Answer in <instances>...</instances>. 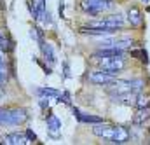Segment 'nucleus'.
I'll return each instance as SVG.
<instances>
[{"label": "nucleus", "mask_w": 150, "mask_h": 145, "mask_svg": "<svg viewBox=\"0 0 150 145\" xmlns=\"http://www.w3.org/2000/svg\"><path fill=\"white\" fill-rule=\"evenodd\" d=\"M129 140V131L124 128V126H113L112 136H110V144H126Z\"/></svg>", "instance_id": "obj_11"}, {"label": "nucleus", "mask_w": 150, "mask_h": 145, "mask_svg": "<svg viewBox=\"0 0 150 145\" xmlns=\"http://www.w3.org/2000/svg\"><path fill=\"white\" fill-rule=\"evenodd\" d=\"M126 19H127V23H129L131 26L138 28V26H142V25H143V12H142L136 5H133V7H129V9H127Z\"/></svg>", "instance_id": "obj_10"}, {"label": "nucleus", "mask_w": 150, "mask_h": 145, "mask_svg": "<svg viewBox=\"0 0 150 145\" xmlns=\"http://www.w3.org/2000/svg\"><path fill=\"white\" fill-rule=\"evenodd\" d=\"M115 79H117V75L105 72V70H101V68L87 73V80H89L91 84H96V86H108V84H112Z\"/></svg>", "instance_id": "obj_5"}, {"label": "nucleus", "mask_w": 150, "mask_h": 145, "mask_svg": "<svg viewBox=\"0 0 150 145\" xmlns=\"http://www.w3.org/2000/svg\"><path fill=\"white\" fill-rule=\"evenodd\" d=\"M112 103L122 105V107H134L136 103V95L131 91H122V93H110Z\"/></svg>", "instance_id": "obj_6"}, {"label": "nucleus", "mask_w": 150, "mask_h": 145, "mask_svg": "<svg viewBox=\"0 0 150 145\" xmlns=\"http://www.w3.org/2000/svg\"><path fill=\"white\" fill-rule=\"evenodd\" d=\"M145 89V80L143 79H129V91L138 95Z\"/></svg>", "instance_id": "obj_16"}, {"label": "nucleus", "mask_w": 150, "mask_h": 145, "mask_svg": "<svg viewBox=\"0 0 150 145\" xmlns=\"http://www.w3.org/2000/svg\"><path fill=\"white\" fill-rule=\"evenodd\" d=\"M25 135H26V140H28V144H30V142H35V140H37V135H35V133H33L32 129H26V131H25Z\"/></svg>", "instance_id": "obj_22"}, {"label": "nucleus", "mask_w": 150, "mask_h": 145, "mask_svg": "<svg viewBox=\"0 0 150 145\" xmlns=\"http://www.w3.org/2000/svg\"><path fill=\"white\" fill-rule=\"evenodd\" d=\"M7 79H9V73H7L5 65H0V86H2V84H5V82H7Z\"/></svg>", "instance_id": "obj_21"}, {"label": "nucleus", "mask_w": 150, "mask_h": 145, "mask_svg": "<svg viewBox=\"0 0 150 145\" xmlns=\"http://www.w3.org/2000/svg\"><path fill=\"white\" fill-rule=\"evenodd\" d=\"M45 124H47V131L52 138H58L59 131H61V121L58 119V115H54L52 112H49L45 115Z\"/></svg>", "instance_id": "obj_8"}, {"label": "nucleus", "mask_w": 150, "mask_h": 145, "mask_svg": "<svg viewBox=\"0 0 150 145\" xmlns=\"http://www.w3.org/2000/svg\"><path fill=\"white\" fill-rule=\"evenodd\" d=\"M0 112H2V109H0Z\"/></svg>", "instance_id": "obj_28"}, {"label": "nucleus", "mask_w": 150, "mask_h": 145, "mask_svg": "<svg viewBox=\"0 0 150 145\" xmlns=\"http://www.w3.org/2000/svg\"><path fill=\"white\" fill-rule=\"evenodd\" d=\"M40 51H42V58H44V61L45 63H49L51 67L56 63V53H54V47H52V44H49V42H42L40 45Z\"/></svg>", "instance_id": "obj_12"}, {"label": "nucleus", "mask_w": 150, "mask_h": 145, "mask_svg": "<svg viewBox=\"0 0 150 145\" xmlns=\"http://www.w3.org/2000/svg\"><path fill=\"white\" fill-rule=\"evenodd\" d=\"M143 2H145V4H147V2H149V0H143Z\"/></svg>", "instance_id": "obj_27"}, {"label": "nucleus", "mask_w": 150, "mask_h": 145, "mask_svg": "<svg viewBox=\"0 0 150 145\" xmlns=\"http://www.w3.org/2000/svg\"><path fill=\"white\" fill-rule=\"evenodd\" d=\"M147 119H150V107L149 109H138V112L133 117V124L134 126H145Z\"/></svg>", "instance_id": "obj_13"}, {"label": "nucleus", "mask_w": 150, "mask_h": 145, "mask_svg": "<svg viewBox=\"0 0 150 145\" xmlns=\"http://www.w3.org/2000/svg\"><path fill=\"white\" fill-rule=\"evenodd\" d=\"M30 37H32V38L37 42L38 45H40V44L45 40V38H44V30H40L38 26H33V28L30 30Z\"/></svg>", "instance_id": "obj_18"}, {"label": "nucleus", "mask_w": 150, "mask_h": 145, "mask_svg": "<svg viewBox=\"0 0 150 145\" xmlns=\"http://www.w3.org/2000/svg\"><path fill=\"white\" fill-rule=\"evenodd\" d=\"M63 75H65V79L70 77V65H68V61H63Z\"/></svg>", "instance_id": "obj_23"}, {"label": "nucleus", "mask_w": 150, "mask_h": 145, "mask_svg": "<svg viewBox=\"0 0 150 145\" xmlns=\"http://www.w3.org/2000/svg\"><path fill=\"white\" fill-rule=\"evenodd\" d=\"M5 61H7V56L4 51H0V65H5Z\"/></svg>", "instance_id": "obj_24"}, {"label": "nucleus", "mask_w": 150, "mask_h": 145, "mask_svg": "<svg viewBox=\"0 0 150 145\" xmlns=\"http://www.w3.org/2000/svg\"><path fill=\"white\" fill-rule=\"evenodd\" d=\"M58 102H59V103L63 102V103L70 105V103H72V96H70V93H68V91H63V93H59V95H58Z\"/></svg>", "instance_id": "obj_20"}, {"label": "nucleus", "mask_w": 150, "mask_h": 145, "mask_svg": "<svg viewBox=\"0 0 150 145\" xmlns=\"http://www.w3.org/2000/svg\"><path fill=\"white\" fill-rule=\"evenodd\" d=\"M72 112H74L75 119L79 122H82V124H100V122H105L103 117L93 115V114H87V112H82V110H79L77 107H72Z\"/></svg>", "instance_id": "obj_7"}, {"label": "nucleus", "mask_w": 150, "mask_h": 145, "mask_svg": "<svg viewBox=\"0 0 150 145\" xmlns=\"http://www.w3.org/2000/svg\"><path fill=\"white\" fill-rule=\"evenodd\" d=\"M129 54H131V56H134V58H138V60H140L142 63H145V65L149 63V54H147V51H145V49H136V51H131Z\"/></svg>", "instance_id": "obj_19"}, {"label": "nucleus", "mask_w": 150, "mask_h": 145, "mask_svg": "<svg viewBox=\"0 0 150 145\" xmlns=\"http://www.w3.org/2000/svg\"><path fill=\"white\" fill-rule=\"evenodd\" d=\"M26 5H28V9H30V14H32V18L38 21L40 19V9H38V5L35 4V0H26Z\"/></svg>", "instance_id": "obj_17"}, {"label": "nucleus", "mask_w": 150, "mask_h": 145, "mask_svg": "<svg viewBox=\"0 0 150 145\" xmlns=\"http://www.w3.org/2000/svg\"><path fill=\"white\" fill-rule=\"evenodd\" d=\"M30 119V114L26 109L12 107V109H2L0 112V126H19L25 124Z\"/></svg>", "instance_id": "obj_1"}, {"label": "nucleus", "mask_w": 150, "mask_h": 145, "mask_svg": "<svg viewBox=\"0 0 150 145\" xmlns=\"http://www.w3.org/2000/svg\"><path fill=\"white\" fill-rule=\"evenodd\" d=\"M2 37H4V35H2V32H0V38H2Z\"/></svg>", "instance_id": "obj_26"}, {"label": "nucleus", "mask_w": 150, "mask_h": 145, "mask_svg": "<svg viewBox=\"0 0 150 145\" xmlns=\"http://www.w3.org/2000/svg\"><path fill=\"white\" fill-rule=\"evenodd\" d=\"M136 109H149L150 107V95L149 93H138L136 95V103H134Z\"/></svg>", "instance_id": "obj_15"}, {"label": "nucleus", "mask_w": 150, "mask_h": 145, "mask_svg": "<svg viewBox=\"0 0 150 145\" xmlns=\"http://www.w3.org/2000/svg\"><path fill=\"white\" fill-rule=\"evenodd\" d=\"M0 144L4 145H26L28 140H26V135L25 133H7L0 138Z\"/></svg>", "instance_id": "obj_9"}, {"label": "nucleus", "mask_w": 150, "mask_h": 145, "mask_svg": "<svg viewBox=\"0 0 150 145\" xmlns=\"http://www.w3.org/2000/svg\"><path fill=\"white\" fill-rule=\"evenodd\" d=\"M4 96H5V91H4V89H2V86H0V100H2Z\"/></svg>", "instance_id": "obj_25"}, {"label": "nucleus", "mask_w": 150, "mask_h": 145, "mask_svg": "<svg viewBox=\"0 0 150 145\" xmlns=\"http://www.w3.org/2000/svg\"><path fill=\"white\" fill-rule=\"evenodd\" d=\"M35 95H37L38 98H58V95H59V91L58 89H54V87H45V86H40L35 89Z\"/></svg>", "instance_id": "obj_14"}, {"label": "nucleus", "mask_w": 150, "mask_h": 145, "mask_svg": "<svg viewBox=\"0 0 150 145\" xmlns=\"http://www.w3.org/2000/svg\"><path fill=\"white\" fill-rule=\"evenodd\" d=\"M0 9H2V7H0Z\"/></svg>", "instance_id": "obj_29"}, {"label": "nucleus", "mask_w": 150, "mask_h": 145, "mask_svg": "<svg viewBox=\"0 0 150 145\" xmlns=\"http://www.w3.org/2000/svg\"><path fill=\"white\" fill-rule=\"evenodd\" d=\"M126 25V18L122 14H110L107 18H101V19H96V21H91L89 25L86 26H91V28H101V30H108V32H117L120 28H124Z\"/></svg>", "instance_id": "obj_2"}, {"label": "nucleus", "mask_w": 150, "mask_h": 145, "mask_svg": "<svg viewBox=\"0 0 150 145\" xmlns=\"http://www.w3.org/2000/svg\"><path fill=\"white\" fill-rule=\"evenodd\" d=\"M113 7V0H82L80 9L89 16H98Z\"/></svg>", "instance_id": "obj_3"}, {"label": "nucleus", "mask_w": 150, "mask_h": 145, "mask_svg": "<svg viewBox=\"0 0 150 145\" xmlns=\"http://www.w3.org/2000/svg\"><path fill=\"white\" fill-rule=\"evenodd\" d=\"M96 61H98V65H100V68H101V70H105V72H108V73H113V75L120 73L122 70H126V67H127L126 56L100 58V60H96Z\"/></svg>", "instance_id": "obj_4"}]
</instances>
